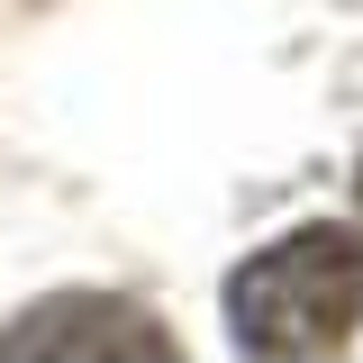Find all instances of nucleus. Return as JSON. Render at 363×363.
I'll return each mask as SVG.
<instances>
[{"label": "nucleus", "instance_id": "obj_1", "mask_svg": "<svg viewBox=\"0 0 363 363\" xmlns=\"http://www.w3.org/2000/svg\"><path fill=\"white\" fill-rule=\"evenodd\" d=\"M227 327L236 354H345L363 327V236L354 227H300L227 272Z\"/></svg>", "mask_w": 363, "mask_h": 363}, {"label": "nucleus", "instance_id": "obj_2", "mask_svg": "<svg viewBox=\"0 0 363 363\" xmlns=\"http://www.w3.org/2000/svg\"><path fill=\"white\" fill-rule=\"evenodd\" d=\"M28 354H91V363H164L173 336L155 327V309H136L118 291H45L18 327H0V363H28Z\"/></svg>", "mask_w": 363, "mask_h": 363}]
</instances>
